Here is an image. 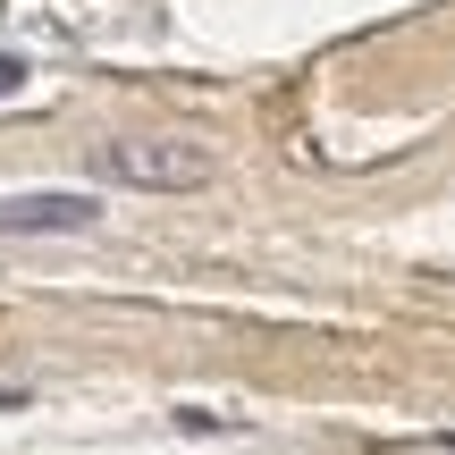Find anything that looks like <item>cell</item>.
<instances>
[{"label":"cell","instance_id":"7a4b0ae2","mask_svg":"<svg viewBox=\"0 0 455 455\" xmlns=\"http://www.w3.org/2000/svg\"><path fill=\"white\" fill-rule=\"evenodd\" d=\"M101 220L93 195H9L0 203V236H84Z\"/></svg>","mask_w":455,"mask_h":455},{"label":"cell","instance_id":"6da1fadb","mask_svg":"<svg viewBox=\"0 0 455 455\" xmlns=\"http://www.w3.org/2000/svg\"><path fill=\"white\" fill-rule=\"evenodd\" d=\"M93 169L110 186H144V195H195V186H212V152L203 144H169V135L93 144Z\"/></svg>","mask_w":455,"mask_h":455},{"label":"cell","instance_id":"277c9868","mask_svg":"<svg viewBox=\"0 0 455 455\" xmlns=\"http://www.w3.org/2000/svg\"><path fill=\"white\" fill-rule=\"evenodd\" d=\"M9 405H26V388H0V413H9Z\"/></svg>","mask_w":455,"mask_h":455},{"label":"cell","instance_id":"3957f363","mask_svg":"<svg viewBox=\"0 0 455 455\" xmlns=\"http://www.w3.org/2000/svg\"><path fill=\"white\" fill-rule=\"evenodd\" d=\"M17 84H26V60H9V51H0V93H17Z\"/></svg>","mask_w":455,"mask_h":455}]
</instances>
